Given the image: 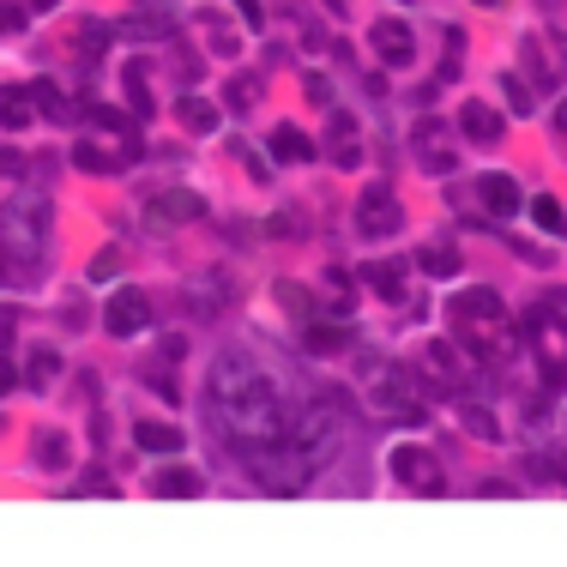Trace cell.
Here are the masks:
<instances>
[{
  "mask_svg": "<svg viewBox=\"0 0 567 567\" xmlns=\"http://www.w3.org/2000/svg\"><path fill=\"white\" fill-rule=\"evenodd\" d=\"M212 405H217V422L224 435H236V447H266V441H284L290 429V410H284L278 386L248 363V356H224L212 368Z\"/></svg>",
  "mask_w": 567,
  "mask_h": 567,
  "instance_id": "1",
  "label": "cell"
},
{
  "mask_svg": "<svg viewBox=\"0 0 567 567\" xmlns=\"http://www.w3.org/2000/svg\"><path fill=\"white\" fill-rule=\"evenodd\" d=\"M133 158H139L133 115L109 109V103H92V127H85L79 146H73V163H79L85 175H121Z\"/></svg>",
  "mask_w": 567,
  "mask_h": 567,
  "instance_id": "2",
  "label": "cell"
},
{
  "mask_svg": "<svg viewBox=\"0 0 567 567\" xmlns=\"http://www.w3.org/2000/svg\"><path fill=\"white\" fill-rule=\"evenodd\" d=\"M447 320H453V332L471 344V356H483V363H507L513 332H507V308H501L495 290H459L453 302H447Z\"/></svg>",
  "mask_w": 567,
  "mask_h": 567,
  "instance_id": "3",
  "label": "cell"
},
{
  "mask_svg": "<svg viewBox=\"0 0 567 567\" xmlns=\"http://www.w3.org/2000/svg\"><path fill=\"white\" fill-rule=\"evenodd\" d=\"M242 459H248V471L260 477V489H272V495H296V489H302L308 477L320 471V466H314V459H308L296 441H266V447H248Z\"/></svg>",
  "mask_w": 567,
  "mask_h": 567,
  "instance_id": "4",
  "label": "cell"
},
{
  "mask_svg": "<svg viewBox=\"0 0 567 567\" xmlns=\"http://www.w3.org/2000/svg\"><path fill=\"white\" fill-rule=\"evenodd\" d=\"M525 339H532V363L544 386H567V314L561 308H532L525 314Z\"/></svg>",
  "mask_w": 567,
  "mask_h": 567,
  "instance_id": "5",
  "label": "cell"
},
{
  "mask_svg": "<svg viewBox=\"0 0 567 567\" xmlns=\"http://www.w3.org/2000/svg\"><path fill=\"white\" fill-rule=\"evenodd\" d=\"M43 236H49V205L36 200V193H19V200L0 205V248L7 254L36 260V254H43Z\"/></svg>",
  "mask_w": 567,
  "mask_h": 567,
  "instance_id": "6",
  "label": "cell"
},
{
  "mask_svg": "<svg viewBox=\"0 0 567 567\" xmlns=\"http://www.w3.org/2000/svg\"><path fill=\"white\" fill-rule=\"evenodd\" d=\"M368 405H375V417L405 422V417H417V410H422V393H417V381H410L398 363H381L375 375H368Z\"/></svg>",
  "mask_w": 567,
  "mask_h": 567,
  "instance_id": "7",
  "label": "cell"
},
{
  "mask_svg": "<svg viewBox=\"0 0 567 567\" xmlns=\"http://www.w3.org/2000/svg\"><path fill=\"white\" fill-rule=\"evenodd\" d=\"M386 471H393V483L417 489V495H441V489H447V471H441V459H435L429 447H417V441L393 447V453H386Z\"/></svg>",
  "mask_w": 567,
  "mask_h": 567,
  "instance_id": "8",
  "label": "cell"
},
{
  "mask_svg": "<svg viewBox=\"0 0 567 567\" xmlns=\"http://www.w3.org/2000/svg\"><path fill=\"white\" fill-rule=\"evenodd\" d=\"M290 441L302 447L314 466H327V453H339V410H332V405H308L302 417L290 422Z\"/></svg>",
  "mask_w": 567,
  "mask_h": 567,
  "instance_id": "9",
  "label": "cell"
},
{
  "mask_svg": "<svg viewBox=\"0 0 567 567\" xmlns=\"http://www.w3.org/2000/svg\"><path fill=\"white\" fill-rule=\"evenodd\" d=\"M327 158L339 170H363V127L351 109H327Z\"/></svg>",
  "mask_w": 567,
  "mask_h": 567,
  "instance_id": "10",
  "label": "cell"
},
{
  "mask_svg": "<svg viewBox=\"0 0 567 567\" xmlns=\"http://www.w3.org/2000/svg\"><path fill=\"white\" fill-rule=\"evenodd\" d=\"M103 327H109L115 339H139V332L151 327V296L146 290H115L109 308H103Z\"/></svg>",
  "mask_w": 567,
  "mask_h": 567,
  "instance_id": "11",
  "label": "cell"
},
{
  "mask_svg": "<svg viewBox=\"0 0 567 567\" xmlns=\"http://www.w3.org/2000/svg\"><path fill=\"white\" fill-rule=\"evenodd\" d=\"M398 224H405V212H398L393 188H363V205H356V229L375 242V236H398Z\"/></svg>",
  "mask_w": 567,
  "mask_h": 567,
  "instance_id": "12",
  "label": "cell"
},
{
  "mask_svg": "<svg viewBox=\"0 0 567 567\" xmlns=\"http://www.w3.org/2000/svg\"><path fill=\"white\" fill-rule=\"evenodd\" d=\"M422 375L441 381V386H466L471 381V356L459 351L453 339H429L422 344Z\"/></svg>",
  "mask_w": 567,
  "mask_h": 567,
  "instance_id": "13",
  "label": "cell"
},
{
  "mask_svg": "<svg viewBox=\"0 0 567 567\" xmlns=\"http://www.w3.org/2000/svg\"><path fill=\"white\" fill-rule=\"evenodd\" d=\"M368 49H375L386 67H410V61H417V36H410L405 19H375V31H368Z\"/></svg>",
  "mask_w": 567,
  "mask_h": 567,
  "instance_id": "14",
  "label": "cell"
},
{
  "mask_svg": "<svg viewBox=\"0 0 567 567\" xmlns=\"http://www.w3.org/2000/svg\"><path fill=\"white\" fill-rule=\"evenodd\" d=\"M417 163H422V175H453L459 170V151L441 139L435 121H422V133H417Z\"/></svg>",
  "mask_w": 567,
  "mask_h": 567,
  "instance_id": "15",
  "label": "cell"
},
{
  "mask_svg": "<svg viewBox=\"0 0 567 567\" xmlns=\"http://www.w3.org/2000/svg\"><path fill=\"white\" fill-rule=\"evenodd\" d=\"M477 200H483V212L513 217L520 212V182L513 175H477Z\"/></svg>",
  "mask_w": 567,
  "mask_h": 567,
  "instance_id": "16",
  "label": "cell"
},
{
  "mask_svg": "<svg viewBox=\"0 0 567 567\" xmlns=\"http://www.w3.org/2000/svg\"><path fill=\"white\" fill-rule=\"evenodd\" d=\"M200 212H205V200H200V193H188V188H170V193L151 200V217H158V224H193Z\"/></svg>",
  "mask_w": 567,
  "mask_h": 567,
  "instance_id": "17",
  "label": "cell"
},
{
  "mask_svg": "<svg viewBox=\"0 0 567 567\" xmlns=\"http://www.w3.org/2000/svg\"><path fill=\"white\" fill-rule=\"evenodd\" d=\"M459 133H466V139H477V146H495V139H501V115L495 109H489V103H466V109H459Z\"/></svg>",
  "mask_w": 567,
  "mask_h": 567,
  "instance_id": "18",
  "label": "cell"
},
{
  "mask_svg": "<svg viewBox=\"0 0 567 567\" xmlns=\"http://www.w3.org/2000/svg\"><path fill=\"white\" fill-rule=\"evenodd\" d=\"M31 85H0V127L7 133H19V127H31Z\"/></svg>",
  "mask_w": 567,
  "mask_h": 567,
  "instance_id": "19",
  "label": "cell"
},
{
  "mask_svg": "<svg viewBox=\"0 0 567 567\" xmlns=\"http://www.w3.org/2000/svg\"><path fill=\"white\" fill-rule=\"evenodd\" d=\"M133 447H146V453H175V447H182V435H175L170 422H158V417H139L133 422Z\"/></svg>",
  "mask_w": 567,
  "mask_h": 567,
  "instance_id": "20",
  "label": "cell"
},
{
  "mask_svg": "<svg viewBox=\"0 0 567 567\" xmlns=\"http://www.w3.org/2000/svg\"><path fill=\"white\" fill-rule=\"evenodd\" d=\"M272 158H284V163H308V158H314V139H308L302 127L284 121V127H272Z\"/></svg>",
  "mask_w": 567,
  "mask_h": 567,
  "instance_id": "21",
  "label": "cell"
},
{
  "mask_svg": "<svg viewBox=\"0 0 567 567\" xmlns=\"http://www.w3.org/2000/svg\"><path fill=\"white\" fill-rule=\"evenodd\" d=\"M175 121H182L188 133H212V127H217V109H212L205 97L182 92V97H175Z\"/></svg>",
  "mask_w": 567,
  "mask_h": 567,
  "instance_id": "22",
  "label": "cell"
},
{
  "mask_svg": "<svg viewBox=\"0 0 567 567\" xmlns=\"http://www.w3.org/2000/svg\"><path fill=\"white\" fill-rule=\"evenodd\" d=\"M151 489H158V495H200V489H205V477L193 471V466H170V471H163Z\"/></svg>",
  "mask_w": 567,
  "mask_h": 567,
  "instance_id": "23",
  "label": "cell"
},
{
  "mask_svg": "<svg viewBox=\"0 0 567 567\" xmlns=\"http://www.w3.org/2000/svg\"><path fill=\"white\" fill-rule=\"evenodd\" d=\"M308 351L314 356H344L351 351V327H308Z\"/></svg>",
  "mask_w": 567,
  "mask_h": 567,
  "instance_id": "24",
  "label": "cell"
},
{
  "mask_svg": "<svg viewBox=\"0 0 567 567\" xmlns=\"http://www.w3.org/2000/svg\"><path fill=\"white\" fill-rule=\"evenodd\" d=\"M31 97H36V109L49 115V121H73V103H67V92H61L55 79H43V85H31Z\"/></svg>",
  "mask_w": 567,
  "mask_h": 567,
  "instance_id": "25",
  "label": "cell"
},
{
  "mask_svg": "<svg viewBox=\"0 0 567 567\" xmlns=\"http://www.w3.org/2000/svg\"><path fill=\"white\" fill-rule=\"evenodd\" d=\"M363 284H368V290H381V296H393V302H398V290H405V278H398L393 260H368L363 266Z\"/></svg>",
  "mask_w": 567,
  "mask_h": 567,
  "instance_id": "26",
  "label": "cell"
},
{
  "mask_svg": "<svg viewBox=\"0 0 567 567\" xmlns=\"http://www.w3.org/2000/svg\"><path fill=\"white\" fill-rule=\"evenodd\" d=\"M36 466H43V471H61V466H67V435H61V429H43V435H36Z\"/></svg>",
  "mask_w": 567,
  "mask_h": 567,
  "instance_id": "27",
  "label": "cell"
},
{
  "mask_svg": "<svg viewBox=\"0 0 567 567\" xmlns=\"http://www.w3.org/2000/svg\"><path fill=\"white\" fill-rule=\"evenodd\" d=\"M417 266H422L429 278H459V254L447 248V242H441V248H422V254H417Z\"/></svg>",
  "mask_w": 567,
  "mask_h": 567,
  "instance_id": "28",
  "label": "cell"
},
{
  "mask_svg": "<svg viewBox=\"0 0 567 567\" xmlns=\"http://www.w3.org/2000/svg\"><path fill=\"white\" fill-rule=\"evenodd\" d=\"M532 224H537V229H549V236H561V229H567V212H561V200H549V193H537V200H532Z\"/></svg>",
  "mask_w": 567,
  "mask_h": 567,
  "instance_id": "29",
  "label": "cell"
},
{
  "mask_svg": "<svg viewBox=\"0 0 567 567\" xmlns=\"http://www.w3.org/2000/svg\"><path fill=\"white\" fill-rule=\"evenodd\" d=\"M127 103H133L139 121L151 115V85H146V73H139V67H127Z\"/></svg>",
  "mask_w": 567,
  "mask_h": 567,
  "instance_id": "30",
  "label": "cell"
},
{
  "mask_svg": "<svg viewBox=\"0 0 567 567\" xmlns=\"http://www.w3.org/2000/svg\"><path fill=\"white\" fill-rule=\"evenodd\" d=\"M24 375H31V386H49L61 375V351H36L31 356V368H24Z\"/></svg>",
  "mask_w": 567,
  "mask_h": 567,
  "instance_id": "31",
  "label": "cell"
},
{
  "mask_svg": "<svg viewBox=\"0 0 567 567\" xmlns=\"http://www.w3.org/2000/svg\"><path fill=\"white\" fill-rule=\"evenodd\" d=\"M200 24H205V36H212V49H217V55H242V43H236V31H229V24H217L212 12H205Z\"/></svg>",
  "mask_w": 567,
  "mask_h": 567,
  "instance_id": "32",
  "label": "cell"
},
{
  "mask_svg": "<svg viewBox=\"0 0 567 567\" xmlns=\"http://www.w3.org/2000/svg\"><path fill=\"white\" fill-rule=\"evenodd\" d=\"M459 422H466V429L477 435V441H495V417H489V410H477V405H466V410H459Z\"/></svg>",
  "mask_w": 567,
  "mask_h": 567,
  "instance_id": "33",
  "label": "cell"
},
{
  "mask_svg": "<svg viewBox=\"0 0 567 567\" xmlns=\"http://www.w3.org/2000/svg\"><path fill=\"white\" fill-rule=\"evenodd\" d=\"M260 92H266V85L254 79V73H242V79H229V103H242V109H254V103H260Z\"/></svg>",
  "mask_w": 567,
  "mask_h": 567,
  "instance_id": "34",
  "label": "cell"
},
{
  "mask_svg": "<svg viewBox=\"0 0 567 567\" xmlns=\"http://www.w3.org/2000/svg\"><path fill=\"white\" fill-rule=\"evenodd\" d=\"M327 296H332L327 308H332V314H339V320L351 314V284H344V272H332V278H327Z\"/></svg>",
  "mask_w": 567,
  "mask_h": 567,
  "instance_id": "35",
  "label": "cell"
},
{
  "mask_svg": "<svg viewBox=\"0 0 567 567\" xmlns=\"http://www.w3.org/2000/svg\"><path fill=\"white\" fill-rule=\"evenodd\" d=\"M229 158H242V163H248V175H254V182H260V188L272 182V170H266V163L254 158V146H242V139H236V151H229Z\"/></svg>",
  "mask_w": 567,
  "mask_h": 567,
  "instance_id": "36",
  "label": "cell"
},
{
  "mask_svg": "<svg viewBox=\"0 0 567 567\" xmlns=\"http://www.w3.org/2000/svg\"><path fill=\"white\" fill-rule=\"evenodd\" d=\"M278 302L290 308V314H308V290H302V284H278Z\"/></svg>",
  "mask_w": 567,
  "mask_h": 567,
  "instance_id": "37",
  "label": "cell"
},
{
  "mask_svg": "<svg viewBox=\"0 0 567 567\" xmlns=\"http://www.w3.org/2000/svg\"><path fill=\"white\" fill-rule=\"evenodd\" d=\"M19 31H24V12L12 0H0V36H19Z\"/></svg>",
  "mask_w": 567,
  "mask_h": 567,
  "instance_id": "38",
  "label": "cell"
},
{
  "mask_svg": "<svg viewBox=\"0 0 567 567\" xmlns=\"http://www.w3.org/2000/svg\"><path fill=\"white\" fill-rule=\"evenodd\" d=\"M507 97L520 103V115H532V85H525L520 73H507Z\"/></svg>",
  "mask_w": 567,
  "mask_h": 567,
  "instance_id": "39",
  "label": "cell"
},
{
  "mask_svg": "<svg viewBox=\"0 0 567 567\" xmlns=\"http://www.w3.org/2000/svg\"><path fill=\"white\" fill-rule=\"evenodd\" d=\"M121 272V248H103V260L92 266V278H115Z\"/></svg>",
  "mask_w": 567,
  "mask_h": 567,
  "instance_id": "40",
  "label": "cell"
},
{
  "mask_svg": "<svg viewBox=\"0 0 567 567\" xmlns=\"http://www.w3.org/2000/svg\"><path fill=\"white\" fill-rule=\"evenodd\" d=\"M236 12H242V19H248V31H260V24H266L260 0H236Z\"/></svg>",
  "mask_w": 567,
  "mask_h": 567,
  "instance_id": "41",
  "label": "cell"
},
{
  "mask_svg": "<svg viewBox=\"0 0 567 567\" xmlns=\"http://www.w3.org/2000/svg\"><path fill=\"white\" fill-rule=\"evenodd\" d=\"M0 175H24V158H19V151L0 146Z\"/></svg>",
  "mask_w": 567,
  "mask_h": 567,
  "instance_id": "42",
  "label": "cell"
},
{
  "mask_svg": "<svg viewBox=\"0 0 567 567\" xmlns=\"http://www.w3.org/2000/svg\"><path fill=\"white\" fill-rule=\"evenodd\" d=\"M12 381H19V375H12V363L0 356V393H12Z\"/></svg>",
  "mask_w": 567,
  "mask_h": 567,
  "instance_id": "43",
  "label": "cell"
},
{
  "mask_svg": "<svg viewBox=\"0 0 567 567\" xmlns=\"http://www.w3.org/2000/svg\"><path fill=\"white\" fill-rule=\"evenodd\" d=\"M556 127H561V133H567V103H561V109H556Z\"/></svg>",
  "mask_w": 567,
  "mask_h": 567,
  "instance_id": "44",
  "label": "cell"
},
{
  "mask_svg": "<svg viewBox=\"0 0 567 567\" xmlns=\"http://www.w3.org/2000/svg\"><path fill=\"white\" fill-rule=\"evenodd\" d=\"M544 7H567V0H544Z\"/></svg>",
  "mask_w": 567,
  "mask_h": 567,
  "instance_id": "45",
  "label": "cell"
},
{
  "mask_svg": "<svg viewBox=\"0 0 567 567\" xmlns=\"http://www.w3.org/2000/svg\"><path fill=\"white\" fill-rule=\"evenodd\" d=\"M483 7H501V0H483Z\"/></svg>",
  "mask_w": 567,
  "mask_h": 567,
  "instance_id": "46",
  "label": "cell"
},
{
  "mask_svg": "<svg viewBox=\"0 0 567 567\" xmlns=\"http://www.w3.org/2000/svg\"><path fill=\"white\" fill-rule=\"evenodd\" d=\"M0 278H7V266H0Z\"/></svg>",
  "mask_w": 567,
  "mask_h": 567,
  "instance_id": "47",
  "label": "cell"
}]
</instances>
